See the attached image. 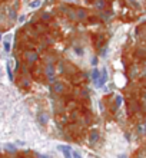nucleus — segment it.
<instances>
[{
	"label": "nucleus",
	"instance_id": "nucleus-1",
	"mask_svg": "<svg viewBox=\"0 0 146 158\" xmlns=\"http://www.w3.org/2000/svg\"><path fill=\"white\" fill-rule=\"evenodd\" d=\"M106 79H107V71L103 68L102 69V73H100V76H99V79H98V82H96V85L99 86H103L105 84H106Z\"/></svg>",
	"mask_w": 146,
	"mask_h": 158
},
{
	"label": "nucleus",
	"instance_id": "nucleus-2",
	"mask_svg": "<svg viewBox=\"0 0 146 158\" xmlns=\"http://www.w3.org/2000/svg\"><path fill=\"white\" fill-rule=\"evenodd\" d=\"M59 150L63 152V155L66 158H70L73 155L72 151H70V147H66V145H59Z\"/></svg>",
	"mask_w": 146,
	"mask_h": 158
},
{
	"label": "nucleus",
	"instance_id": "nucleus-3",
	"mask_svg": "<svg viewBox=\"0 0 146 158\" xmlns=\"http://www.w3.org/2000/svg\"><path fill=\"white\" fill-rule=\"evenodd\" d=\"M25 56H26V59L29 63H33L34 60H37V53L36 52H27Z\"/></svg>",
	"mask_w": 146,
	"mask_h": 158
},
{
	"label": "nucleus",
	"instance_id": "nucleus-4",
	"mask_svg": "<svg viewBox=\"0 0 146 158\" xmlns=\"http://www.w3.org/2000/svg\"><path fill=\"white\" fill-rule=\"evenodd\" d=\"M4 150H6L7 152H16L17 151V148H16L13 144H4Z\"/></svg>",
	"mask_w": 146,
	"mask_h": 158
},
{
	"label": "nucleus",
	"instance_id": "nucleus-5",
	"mask_svg": "<svg viewBox=\"0 0 146 158\" xmlns=\"http://www.w3.org/2000/svg\"><path fill=\"white\" fill-rule=\"evenodd\" d=\"M99 76H100V75H99V71H98V69L95 68V69L92 71V81H93V82H98Z\"/></svg>",
	"mask_w": 146,
	"mask_h": 158
},
{
	"label": "nucleus",
	"instance_id": "nucleus-6",
	"mask_svg": "<svg viewBox=\"0 0 146 158\" xmlns=\"http://www.w3.org/2000/svg\"><path fill=\"white\" fill-rule=\"evenodd\" d=\"M6 69H7V76H9V79L10 81H13V72H12V69H10V63L7 62V65H6Z\"/></svg>",
	"mask_w": 146,
	"mask_h": 158
},
{
	"label": "nucleus",
	"instance_id": "nucleus-7",
	"mask_svg": "<svg viewBox=\"0 0 146 158\" xmlns=\"http://www.w3.org/2000/svg\"><path fill=\"white\" fill-rule=\"evenodd\" d=\"M39 122L42 124V125H45L47 122V117L45 115V114H39Z\"/></svg>",
	"mask_w": 146,
	"mask_h": 158
},
{
	"label": "nucleus",
	"instance_id": "nucleus-8",
	"mask_svg": "<svg viewBox=\"0 0 146 158\" xmlns=\"http://www.w3.org/2000/svg\"><path fill=\"white\" fill-rule=\"evenodd\" d=\"M40 5H42V2H40V0H33V2H30V5H29V6L32 7V9H36V7H39Z\"/></svg>",
	"mask_w": 146,
	"mask_h": 158
},
{
	"label": "nucleus",
	"instance_id": "nucleus-9",
	"mask_svg": "<svg viewBox=\"0 0 146 158\" xmlns=\"http://www.w3.org/2000/svg\"><path fill=\"white\" fill-rule=\"evenodd\" d=\"M98 137H99V135H98V132L96 131H93L92 132V135H90V142H96V141H98Z\"/></svg>",
	"mask_w": 146,
	"mask_h": 158
},
{
	"label": "nucleus",
	"instance_id": "nucleus-10",
	"mask_svg": "<svg viewBox=\"0 0 146 158\" xmlns=\"http://www.w3.org/2000/svg\"><path fill=\"white\" fill-rule=\"evenodd\" d=\"M54 91H56V92H62V91H63V84H59V82L54 84Z\"/></svg>",
	"mask_w": 146,
	"mask_h": 158
},
{
	"label": "nucleus",
	"instance_id": "nucleus-11",
	"mask_svg": "<svg viewBox=\"0 0 146 158\" xmlns=\"http://www.w3.org/2000/svg\"><path fill=\"white\" fill-rule=\"evenodd\" d=\"M3 45H4V50H6V52H10V43H9L7 40H4Z\"/></svg>",
	"mask_w": 146,
	"mask_h": 158
},
{
	"label": "nucleus",
	"instance_id": "nucleus-12",
	"mask_svg": "<svg viewBox=\"0 0 146 158\" xmlns=\"http://www.w3.org/2000/svg\"><path fill=\"white\" fill-rule=\"evenodd\" d=\"M77 16H79L80 19H83V17H85V16H86V13H85V12H83V10H80V12H77Z\"/></svg>",
	"mask_w": 146,
	"mask_h": 158
},
{
	"label": "nucleus",
	"instance_id": "nucleus-13",
	"mask_svg": "<svg viewBox=\"0 0 146 158\" xmlns=\"http://www.w3.org/2000/svg\"><path fill=\"white\" fill-rule=\"evenodd\" d=\"M120 102H122V96H118V98H116V105L119 106V105H120Z\"/></svg>",
	"mask_w": 146,
	"mask_h": 158
},
{
	"label": "nucleus",
	"instance_id": "nucleus-14",
	"mask_svg": "<svg viewBox=\"0 0 146 158\" xmlns=\"http://www.w3.org/2000/svg\"><path fill=\"white\" fill-rule=\"evenodd\" d=\"M73 157H76V158H80V154H79V152H73Z\"/></svg>",
	"mask_w": 146,
	"mask_h": 158
},
{
	"label": "nucleus",
	"instance_id": "nucleus-15",
	"mask_svg": "<svg viewBox=\"0 0 146 158\" xmlns=\"http://www.w3.org/2000/svg\"><path fill=\"white\" fill-rule=\"evenodd\" d=\"M0 39H1V35H0Z\"/></svg>",
	"mask_w": 146,
	"mask_h": 158
},
{
	"label": "nucleus",
	"instance_id": "nucleus-16",
	"mask_svg": "<svg viewBox=\"0 0 146 158\" xmlns=\"http://www.w3.org/2000/svg\"><path fill=\"white\" fill-rule=\"evenodd\" d=\"M70 2H72V0H70Z\"/></svg>",
	"mask_w": 146,
	"mask_h": 158
}]
</instances>
